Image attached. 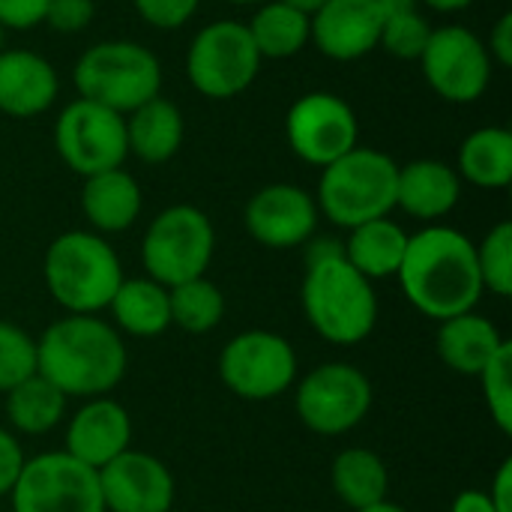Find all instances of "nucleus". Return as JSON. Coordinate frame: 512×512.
<instances>
[{"label":"nucleus","mask_w":512,"mask_h":512,"mask_svg":"<svg viewBox=\"0 0 512 512\" xmlns=\"http://www.w3.org/2000/svg\"><path fill=\"white\" fill-rule=\"evenodd\" d=\"M45 288L66 315H99L123 282L111 243L90 231H66L45 252Z\"/></svg>","instance_id":"nucleus-4"},{"label":"nucleus","mask_w":512,"mask_h":512,"mask_svg":"<svg viewBox=\"0 0 512 512\" xmlns=\"http://www.w3.org/2000/svg\"><path fill=\"white\" fill-rule=\"evenodd\" d=\"M450 512H498V510H495V504H492L489 492L465 489V492H459V495H456V501H453Z\"/></svg>","instance_id":"nucleus-41"},{"label":"nucleus","mask_w":512,"mask_h":512,"mask_svg":"<svg viewBox=\"0 0 512 512\" xmlns=\"http://www.w3.org/2000/svg\"><path fill=\"white\" fill-rule=\"evenodd\" d=\"M135 9H138L141 18L150 21L153 27L171 30V27L186 24V21L195 15L198 0H135Z\"/></svg>","instance_id":"nucleus-35"},{"label":"nucleus","mask_w":512,"mask_h":512,"mask_svg":"<svg viewBox=\"0 0 512 512\" xmlns=\"http://www.w3.org/2000/svg\"><path fill=\"white\" fill-rule=\"evenodd\" d=\"M357 512H408V510H405V507H399V504L381 501V504H375V507H366V510H357Z\"/></svg>","instance_id":"nucleus-44"},{"label":"nucleus","mask_w":512,"mask_h":512,"mask_svg":"<svg viewBox=\"0 0 512 512\" xmlns=\"http://www.w3.org/2000/svg\"><path fill=\"white\" fill-rule=\"evenodd\" d=\"M504 336L498 333V327L477 315V312H465L456 318L441 321L438 330V357L456 372V375H471L477 378L486 363L504 348Z\"/></svg>","instance_id":"nucleus-21"},{"label":"nucleus","mask_w":512,"mask_h":512,"mask_svg":"<svg viewBox=\"0 0 512 512\" xmlns=\"http://www.w3.org/2000/svg\"><path fill=\"white\" fill-rule=\"evenodd\" d=\"M381 24L375 0H327L312 15V39L333 60H357L381 42Z\"/></svg>","instance_id":"nucleus-18"},{"label":"nucleus","mask_w":512,"mask_h":512,"mask_svg":"<svg viewBox=\"0 0 512 512\" xmlns=\"http://www.w3.org/2000/svg\"><path fill=\"white\" fill-rule=\"evenodd\" d=\"M168 306L171 324L186 333H210L225 318V294L204 276L168 288Z\"/></svg>","instance_id":"nucleus-30"},{"label":"nucleus","mask_w":512,"mask_h":512,"mask_svg":"<svg viewBox=\"0 0 512 512\" xmlns=\"http://www.w3.org/2000/svg\"><path fill=\"white\" fill-rule=\"evenodd\" d=\"M303 312L309 327L333 345H357L375 330V288L348 264L339 240L321 237L309 243Z\"/></svg>","instance_id":"nucleus-3"},{"label":"nucleus","mask_w":512,"mask_h":512,"mask_svg":"<svg viewBox=\"0 0 512 512\" xmlns=\"http://www.w3.org/2000/svg\"><path fill=\"white\" fill-rule=\"evenodd\" d=\"M333 492L342 504H348L351 510H366L375 507L381 501H387V489H390V471L384 465V459L366 447H348L333 459Z\"/></svg>","instance_id":"nucleus-26"},{"label":"nucleus","mask_w":512,"mask_h":512,"mask_svg":"<svg viewBox=\"0 0 512 512\" xmlns=\"http://www.w3.org/2000/svg\"><path fill=\"white\" fill-rule=\"evenodd\" d=\"M489 498L498 512H512V459H504V465L498 468Z\"/></svg>","instance_id":"nucleus-39"},{"label":"nucleus","mask_w":512,"mask_h":512,"mask_svg":"<svg viewBox=\"0 0 512 512\" xmlns=\"http://www.w3.org/2000/svg\"><path fill=\"white\" fill-rule=\"evenodd\" d=\"M420 60L432 90L450 102L480 99L492 78L486 45L471 30L456 24L432 30Z\"/></svg>","instance_id":"nucleus-13"},{"label":"nucleus","mask_w":512,"mask_h":512,"mask_svg":"<svg viewBox=\"0 0 512 512\" xmlns=\"http://www.w3.org/2000/svg\"><path fill=\"white\" fill-rule=\"evenodd\" d=\"M225 387L246 402H267L297 381V354L291 342L270 330L237 333L219 357Z\"/></svg>","instance_id":"nucleus-11"},{"label":"nucleus","mask_w":512,"mask_h":512,"mask_svg":"<svg viewBox=\"0 0 512 512\" xmlns=\"http://www.w3.org/2000/svg\"><path fill=\"white\" fill-rule=\"evenodd\" d=\"M75 87L81 99L129 114L159 96L162 66L156 54L138 42H99L75 63Z\"/></svg>","instance_id":"nucleus-6"},{"label":"nucleus","mask_w":512,"mask_h":512,"mask_svg":"<svg viewBox=\"0 0 512 512\" xmlns=\"http://www.w3.org/2000/svg\"><path fill=\"white\" fill-rule=\"evenodd\" d=\"M261 69V54L252 33L240 21H213L189 45L186 72L198 93L231 99L243 93Z\"/></svg>","instance_id":"nucleus-8"},{"label":"nucleus","mask_w":512,"mask_h":512,"mask_svg":"<svg viewBox=\"0 0 512 512\" xmlns=\"http://www.w3.org/2000/svg\"><path fill=\"white\" fill-rule=\"evenodd\" d=\"M282 3H288V6H294V9H300L303 15H309V18H312V15H315L327 0H282Z\"/></svg>","instance_id":"nucleus-42"},{"label":"nucleus","mask_w":512,"mask_h":512,"mask_svg":"<svg viewBox=\"0 0 512 512\" xmlns=\"http://www.w3.org/2000/svg\"><path fill=\"white\" fill-rule=\"evenodd\" d=\"M291 150L309 165H330L357 147V117L351 105L333 93H306L285 120Z\"/></svg>","instance_id":"nucleus-14"},{"label":"nucleus","mask_w":512,"mask_h":512,"mask_svg":"<svg viewBox=\"0 0 512 512\" xmlns=\"http://www.w3.org/2000/svg\"><path fill=\"white\" fill-rule=\"evenodd\" d=\"M249 234L270 249H291L306 243L318 228V204L309 192L291 183H273L246 204Z\"/></svg>","instance_id":"nucleus-16"},{"label":"nucleus","mask_w":512,"mask_h":512,"mask_svg":"<svg viewBox=\"0 0 512 512\" xmlns=\"http://www.w3.org/2000/svg\"><path fill=\"white\" fill-rule=\"evenodd\" d=\"M396 180L399 165L387 153L354 147L324 165L318 186L321 213L348 231L363 222L384 219L396 207Z\"/></svg>","instance_id":"nucleus-5"},{"label":"nucleus","mask_w":512,"mask_h":512,"mask_svg":"<svg viewBox=\"0 0 512 512\" xmlns=\"http://www.w3.org/2000/svg\"><path fill=\"white\" fill-rule=\"evenodd\" d=\"M96 474L108 512H171L174 507V477L150 453L129 447Z\"/></svg>","instance_id":"nucleus-15"},{"label":"nucleus","mask_w":512,"mask_h":512,"mask_svg":"<svg viewBox=\"0 0 512 512\" xmlns=\"http://www.w3.org/2000/svg\"><path fill=\"white\" fill-rule=\"evenodd\" d=\"M57 96L51 63L33 51H0V111L12 117L42 114Z\"/></svg>","instance_id":"nucleus-19"},{"label":"nucleus","mask_w":512,"mask_h":512,"mask_svg":"<svg viewBox=\"0 0 512 512\" xmlns=\"http://www.w3.org/2000/svg\"><path fill=\"white\" fill-rule=\"evenodd\" d=\"M30 375H36V339L21 327L0 321V393H9Z\"/></svg>","instance_id":"nucleus-33"},{"label":"nucleus","mask_w":512,"mask_h":512,"mask_svg":"<svg viewBox=\"0 0 512 512\" xmlns=\"http://www.w3.org/2000/svg\"><path fill=\"white\" fill-rule=\"evenodd\" d=\"M405 249H408V234L390 216L372 219V222H363V225L351 228L348 243H342V252H345L348 264L357 273H363L369 282L396 276L399 267H402Z\"/></svg>","instance_id":"nucleus-23"},{"label":"nucleus","mask_w":512,"mask_h":512,"mask_svg":"<svg viewBox=\"0 0 512 512\" xmlns=\"http://www.w3.org/2000/svg\"><path fill=\"white\" fill-rule=\"evenodd\" d=\"M9 498L12 512H105L99 474L66 450L27 459Z\"/></svg>","instance_id":"nucleus-10"},{"label":"nucleus","mask_w":512,"mask_h":512,"mask_svg":"<svg viewBox=\"0 0 512 512\" xmlns=\"http://www.w3.org/2000/svg\"><path fill=\"white\" fill-rule=\"evenodd\" d=\"M24 462L27 459H24V450L15 441V435L0 429V498H9V492L15 489Z\"/></svg>","instance_id":"nucleus-38"},{"label":"nucleus","mask_w":512,"mask_h":512,"mask_svg":"<svg viewBox=\"0 0 512 512\" xmlns=\"http://www.w3.org/2000/svg\"><path fill=\"white\" fill-rule=\"evenodd\" d=\"M0 45H3V27H0Z\"/></svg>","instance_id":"nucleus-46"},{"label":"nucleus","mask_w":512,"mask_h":512,"mask_svg":"<svg viewBox=\"0 0 512 512\" xmlns=\"http://www.w3.org/2000/svg\"><path fill=\"white\" fill-rule=\"evenodd\" d=\"M117 327L129 336L150 339L171 327V306H168V288L147 279H123L117 294L108 303Z\"/></svg>","instance_id":"nucleus-25"},{"label":"nucleus","mask_w":512,"mask_h":512,"mask_svg":"<svg viewBox=\"0 0 512 512\" xmlns=\"http://www.w3.org/2000/svg\"><path fill=\"white\" fill-rule=\"evenodd\" d=\"M126 345L99 315H66L36 339V372L66 399L111 393L126 375Z\"/></svg>","instance_id":"nucleus-2"},{"label":"nucleus","mask_w":512,"mask_h":512,"mask_svg":"<svg viewBox=\"0 0 512 512\" xmlns=\"http://www.w3.org/2000/svg\"><path fill=\"white\" fill-rule=\"evenodd\" d=\"M93 12H96L93 0H48L45 21L54 30L75 33V30H84L93 21Z\"/></svg>","instance_id":"nucleus-36"},{"label":"nucleus","mask_w":512,"mask_h":512,"mask_svg":"<svg viewBox=\"0 0 512 512\" xmlns=\"http://www.w3.org/2000/svg\"><path fill=\"white\" fill-rule=\"evenodd\" d=\"M129 114L132 117L126 120V141L138 159L159 165V162H168L180 150L183 117H180V108L174 102L156 96Z\"/></svg>","instance_id":"nucleus-24"},{"label":"nucleus","mask_w":512,"mask_h":512,"mask_svg":"<svg viewBox=\"0 0 512 512\" xmlns=\"http://www.w3.org/2000/svg\"><path fill=\"white\" fill-rule=\"evenodd\" d=\"M48 0H0V27L27 30L45 21Z\"/></svg>","instance_id":"nucleus-37"},{"label":"nucleus","mask_w":512,"mask_h":512,"mask_svg":"<svg viewBox=\"0 0 512 512\" xmlns=\"http://www.w3.org/2000/svg\"><path fill=\"white\" fill-rule=\"evenodd\" d=\"M246 27L261 57H291L312 36V18L282 0H267Z\"/></svg>","instance_id":"nucleus-29"},{"label":"nucleus","mask_w":512,"mask_h":512,"mask_svg":"<svg viewBox=\"0 0 512 512\" xmlns=\"http://www.w3.org/2000/svg\"><path fill=\"white\" fill-rule=\"evenodd\" d=\"M81 207L87 222L102 234L126 231L141 213V189L132 174L123 168H111L84 180Z\"/></svg>","instance_id":"nucleus-22"},{"label":"nucleus","mask_w":512,"mask_h":512,"mask_svg":"<svg viewBox=\"0 0 512 512\" xmlns=\"http://www.w3.org/2000/svg\"><path fill=\"white\" fill-rule=\"evenodd\" d=\"M432 9H438V12H456V9H465V6H471L474 0H426Z\"/></svg>","instance_id":"nucleus-43"},{"label":"nucleus","mask_w":512,"mask_h":512,"mask_svg":"<svg viewBox=\"0 0 512 512\" xmlns=\"http://www.w3.org/2000/svg\"><path fill=\"white\" fill-rule=\"evenodd\" d=\"M63 411H66V396L51 381H45L39 372L6 393L9 426L21 435L51 432L63 420Z\"/></svg>","instance_id":"nucleus-28"},{"label":"nucleus","mask_w":512,"mask_h":512,"mask_svg":"<svg viewBox=\"0 0 512 512\" xmlns=\"http://www.w3.org/2000/svg\"><path fill=\"white\" fill-rule=\"evenodd\" d=\"M54 141L63 162L84 177L120 168L129 153L126 117L90 99H75L63 108Z\"/></svg>","instance_id":"nucleus-12"},{"label":"nucleus","mask_w":512,"mask_h":512,"mask_svg":"<svg viewBox=\"0 0 512 512\" xmlns=\"http://www.w3.org/2000/svg\"><path fill=\"white\" fill-rule=\"evenodd\" d=\"M477 267L483 288L498 297L512 294V225L498 222L477 246Z\"/></svg>","instance_id":"nucleus-31"},{"label":"nucleus","mask_w":512,"mask_h":512,"mask_svg":"<svg viewBox=\"0 0 512 512\" xmlns=\"http://www.w3.org/2000/svg\"><path fill=\"white\" fill-rule=\"evenodd\" d=\"M462 192L459 174L435 159H417L399 168L396 180V207H402L408 216L432 222L447 216Z\"/></svg>","instance_id":"nucleus-20"},{"label":"nucleus","mask_w":512,"mask_h":512,"mask_svg":"<svg viewBox=\"0 0 512 512\" xmlns=\"http://www.w3.org/2000/svg\"><path fill=\"white\" fill-rule=\"evenodd\" d=\"M231 3H267V0H231Z\"/></svg>","instance_id":"nucleus-45"},{"label":"nucleus","mask_w":512,"mask_h":512,"mask_svg":"<svg viewBox=\"0 0 512 512\" xmlns=\"http://www.w3.org/2000/svg\"><path fill=\"white\" fill-rule=\"evenodd\" d=\"M459 171L480 189H504L512 180V132L501 126L477 129L459 150Z\"/></svg>","instance_id":"nucleus-27"},{"label":"nucleus","mask_w":512,"mask_h":512,"mask_svg":"<svg viewBox=\"0 0 512 512\" xmlns=\"http://www.w3.org/2000/svg\"><path fill=\"white\" fill-rule=\"evenodd\" d=\"M396 276L405 300L435 321L474 312L486 291L477 267V246L447 225H432L408 237Z\"/></svg>","instance_id":"nucleus-1"},{"label":"nucleus","mask_w":512,"mask_h":512,"mask_svg":"<svg viewBox=\"0 0 512 512\" xmlns=\"http://www.w3.org/2000/svg\"><path fill=\"white\" fill-rule=\"evenodd\" d=\"M489 51L495 54V60L501 66H510L512 63V12H504L498 27L492 30V45Z\"/></svg>","instance_id":"nucleus-40"},{"label":"nucleus","mask_w":512,"mask_h":512,"mask_svg":"<svg viewBox=\"0 0 512 512\" xmlns=\"http://www.w3.org/2000/svg\"><path fill=\"white\" fill-rule=\"evenodd\" d=\"M213 246L216 234L207 213L192 204H174L150 222L141 243V261L153 282L174 288L207 273Z\"/></svg>","instance_id":"nucleus-7"},{"label":"nucleus","mask_w":512,"mask_h":512,"mask_svg":"<svg viewBox=\"0 0 512 512\" xmlns=\"http://www.w3.org/2000/svg\"><path fill=\"white\" fill-rule=\"evenodd\" d=\"M483 384V396L489 405V414L495 426L512 435V345L504 342V348L486 363V369L477 375Z\"/></svg>","instance_id":"nucleus-32"},{"label":"nucleus","mask_w":512,"mask_h":512,"mask_svg":"<svg viewBox=\"0 0 512 512\" xmlns=\"http://www.w3.org/2000/svg\"><path fill=\"white\" fill-rule=\"evenodd\" d=\"M429 36H432L429 21L417 9H411V12L384 18V24H381V42L378 45H384L390 54H396L402 60H417L423 54Z\"/></svg>","instance_id":"nucleus-34"},{"label":"nucleus","mask_w":512,"mask_h":512,"mask_svg":"<svg viewBox=\"0 0 512 512\" xmlns=\"http://www.w3.org/2000/svg\"><path fill=\"white\" fill-rule=\"evenodd\" d=\"M129 441H132L129 411L108 396L87 399L66 426V453L93 471L105 468L120 453H126Z\"/></svg>","instance_id":"nucleus-17"},{"label":"nucleus","mask_w":512,"mask_h":512,"mask_svg":"<svg viewBox=\"0 0 512 512\" xmlns=\"http://www.w3.org/2000/svg\"><path fill=\"white\" fill-rule=\"evenodd\" d=\"M372 381L351 363H324L297 387V417L315 435H345L372 411Z\"/></svg>","instance_id":"nucleus-9"}]
</instances>
